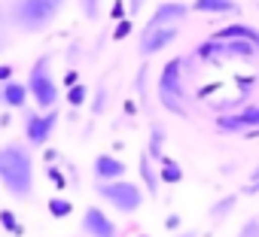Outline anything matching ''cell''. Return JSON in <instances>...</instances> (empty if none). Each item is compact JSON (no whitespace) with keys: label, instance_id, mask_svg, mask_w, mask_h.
I'll list each match as a JSON object with an SVG mask.
<instances>
[{"label":"cell","instance_id":"6da1fadb","mask_svg":"<svg viewBox=\"0 0 259 237\" xmlns=\"http://www.w3.org/2000/svg\"><path fill=\"white\" fill-rule=\"evenodd\" d=\"M0 186L13 201H28L34 192V155L28 143L0 146Z\"/></svg>","mask_w":259,"mask_h":237},{"label":"cell","instance_id":"7a4b0ae2","mask_svg":"<svg viewBox=\"0 0 259 237\" xmlns=\"http://www.w3.org/2000/svg\"><path fill=\"white\" fill-rule=\"evenodd\" d=\"M64 4L67 0H13L7 22L25 34H40L58 19Z\"/></svg>","mask_w":259,"mask_h":237},{"label":"cell","instance_id":"3957f363","mask_svg":"<svg viewBox=\"0 0 259 237\" xmlns=\"http://www.w3.org/2000/svg\"><path fill=\"white\" fill-rule=\"evenodd\" d=\"M95 192H98V198L101 201H107L113 210H119V213H125V216H132V213H138L141 207H144V189H141V183H135V180H116V183H98L95 186Z\"/></svg>","mask_w":259,"mask_h":237},{"label":"cell","instance_id":"277c9868","mask_svg":"<svg viewBox=\"0 0 259 237\" xmlns=\"http://www.w3.org/2000/svg\"><path fill=\"white\" fill-rule=\"evenodd\" d=\"M159 103L174 112L186 115V91H183V58H171L159 73Z\"/></svg>","mask_w":259,"mask_h":237},{"label":"cell","instance_id":"5b68a950","mask_svg":"<svg viewBox=\"0 0 259 237\" xmlns=\"http://www.w3.org/2000/svg\"><path fill=\"white\" fill-rule=\"evenodd\" d=\"M28 91L34 97V103L40 109H52L58 103V82L49 70V55H40L34 64H31V73H28Z\"/></svg>","mask_w":259,"mask_h":237},{"label":"cell","instance_id":"8992f818","mask_svg":"<svg viewBox=\"0 0 259 237\" xmlns=\"http://www.w3.org/2000/svg\"><path fill=\"white\" fill-rule=\"evenodd\" d=\"M55 125H58V109H46V112H28L25 115V137H28V146H46L49 137L55 134Z\"/></svg>","mask_w":259,"mask_h":237},{"label":"cell","instance_id":"52a82bcc","mask_svg":"<svg viewBox=\"0 0 259 237\" xmlns=\"http://www.w3.org/2000/svg\"><path fill=\"white\" fill-rule=\"evenodd\" d=\"M79 228L85 237H119V228L116 222L101 210V207H85L82 219H79Z\"/></svg>","mask_w":259,"mask_h":237},{"label":"cell","instance_id":"ba28073f","mask_svg":"<svg viewBox=\"0 0 259 237\" xmlns=\"http://www.w3.org/2000/svg\"><path fill=\"white\" fill-rule=\"evenodd\" d=\"M186 16H189V7H186V4L168 0V4H159V10L150 16V22H147V28H144V31H156V28H177Z\"/></svg>","mask_w":259,"mask_h":237},{"label":"cell","instance_id":"9c48e42d","mask_svg":"<svg viewBox=\"0 0 259 237\" xmlns=\"http://www.w3.org/2000/svg\"><path fill=\"white\" fill-rule=\"evenodd\" d=\"M177 28H156V31H144L141 34V43H138V49H141V55L144 58H150V55H159L162 49H168L174 40H177Z\"/></svg>","mask_w":259,"mask_h":237},{"label":"cell","instance_id":"30bf717a","mask_svg":"<svg viewBox=\"0 0 259 237\" xmlns=\"http://www.w3.org/2000/svg\"><path fill=\"white\" fill-rule=\"evenodd\" d=\"M95 180L98 183H116L125 180V161H119L116 155H98L95 158Z\"/></svg>","mask_w":259,"mask_h":237},{"label":"cell","instance_id":"8fae6325","mask_svg":"<svg viewBox=\"0 0 259 237\" xmlns=\"http://www.w3.org/2000/svg\"><path fill=\"white\" fill-rule=\"evenodd\" d=\"M28 97H31L28 82H16V79H10V82L0 85V103L10 106V109H25Z\"/></svg>","mask_w":259,"mask_h":237},{"label":"cell","instance_id":"7c38bea8","mask_svg":"<svg viewBox=\"0 0 259 237\" xmlns=\"http://www.w3.org/2000/svg\"><path fill=\"white\" fill-rule=\"evenodd\" d=\"M213 40H244V43H253L259 49V28L253 25H244V22H235V25H226L213 34Z\"/></svg>","mask_w":259,"mask_h":237},{"label":"cell","instance_id":"4fadbf2b","mask_svg":"<svg viewBox=\"0 0 259 237\" xmlns=\"http://www.w3.org/2000/svg\"><path fill=\"white\" fill-rule=\"evenodd\" d=\"M259 49L253 43H244V40H220V61L226 58H256Z\"/></svg>","mask_w":259,"mask_h":237},{"label":"cell","instance_id":"5bb4252c","mask_svg":"<svg viewBox=\"0 0 259 237\" xmlns=\"http://www.w3.org/2000/svg\"><path fill=\"white\" fill-rule=\"evenodd\" d=\"M195 13H204V16H226V13H241L238 0H195L192 4Z\"/></svg>","mask_w":259,"mask_h":237},{"label":"cell","instance_id":"9a60e30c","mask_svg":"<svg viewBox=\"0 0 259 237\" xmlns=\"http://www.w3.org/2000/svg\"><path fill=\"white\" fill-rule=\"evenodd\" d=\"M147 155L159 164L165 158V128L162 125H153L150 128V146H147Z\"/></svg>","mask_w":259,"mask_h":237},{"label":"cell","instance_id":"2e32d148","mask_svg":"<svg viewBox=\"0 0 259 237\" xmlns=\"http://www.w3.org/2000/svg\"><path fill=\"white\" fill-rule=\"evenodd\" d=\"M159 180H162L165 186H177V183L183 180V167H180L174 158H168V155H165V158L159 161Z\"/></svg>","mask_w":259,"mask_h":237},{"label":"cell","instance_id":"e0dca14e","mask_svg":"<svg viewBox=\"0 0 259 237\" xmlns=\"http://www.w3.org/2000/svg\"><path fill=\"white\" fill-rule=\"evenodd\" d=\"M141 176H144V183H147V192H150V195H159V183H162V180H159V173L153 170V158H150V155L141 158Z\"/></svg>","mask_w":259,"mask_h":237},{"label":"cell","instance_id":"ac0fdd59","mask_svg":"<svg viewBox=\"0 0 259 237\" xmlns=\"http://www.w3.org/2000/svg\"><path fill=\"white\" fill-rule=\"evenodd\" d=\"M217 128H220V131H226V134H244V131H247L238 112H223V115L217 118Z\"/></svg>","mask_w":259,"mask_h":237},{"label":"cell","instance_id":"d6986e66","mask_svg":"<svg viewBox=\"0 0 259 237\" xmlns=\"http://www.w3.org/2000/svg\"><path fill=\"white\" fill-rule=\"evenodd\" d=\"M0 225H4L13 237H22L25 234V228H22V222H19V216L13 210H0Z\"/></svg>","mask_w":259,"mask_h":237},{"label":"cell","instance_id":"ffe728a7","mask_svg":"<svg viewBox=\"0 0 259 237\" xmlns=\"http://www.w3.org/2000/svg\"><path fill=\"white\" fill-rule=\"evenodd\" d=\"M235 204H238V195H226L223 201H217V204L210 207V219H213V222H220V219H223V216L235 207Z\"/></svg>","mask_w":259,"mask_h":237},{"label":"cell","instance_id":"44dd1931","mask_svg":"<svg viewBox=\"0 0 259 237\" xmlns=\"http://www.w3.org/2000/svg\"><path fill=\"white\" fill-rule=\"evenodd\" d=\"M238 115H241V122H244V128H247L244 134H250V131L259 128V106H256V103H253V106H244Z\"/></svg>","mask_w":259,"mask_h":237},{"label":"cell","instance_id":"7402d4cb","mask_svg":"<svg viewBox=\"0 0 259 237\" xmlns=\"http://www.w3.org/2000/svg\"><path fill=\"white\" fill-rule=\"evenodd\" d=\"M85 100H89V88H85L82 82L70 85V91H67V103H70V106H82Z\"/></svg>","mask_w":259,"mask_h":237},{"label":"cell","instance_id":"603a6c76","mask_svg":"<svg viewBox=\"0 0 259 237\" xmlns=\"http://www.w3.org/2000/svg\"><path fill=\"white\" fill-rule=\"evenodd\" d=\"M70 201H64V198H52L49 201V213H52V219H64V216H70Z\"/></svg>","mask_w":259,"mask_h":237},{"label":"cell","instance_id":"cb8c5ba5","mask_svg":"<svg viewBox=\"0 0 259 237\" xmlns=\"http://www.w3.org/2000/svg\"><path fill=\"white\" fill-rule=\"evenodd\" d=\"M238 237H259V216H250V219L241 225Z\"/></svg>","mask_w":259,"mask_h":237},{"label":"cell","instance_id":"d4e9b609","mask_svg":"<svg viewBox=\"0 0 259 237\" xmlns=\"http://www.w3.org/2000/svg\"><path fill=\"white\" fill-rule=\"evenodd\" d=\"M128 34H132V22H128V19H122V22L116 25V34H113V40H125Z\"/></svg>","mask_w":259,"mask_h":237},{"label":"cell","instance_id":"484cf974","mask_svg":"<svg viewBox=\"0 0 259 237\" xmlns=\"http://www.w3.org/2000/svg\"><path fill=\"white\" fill-rule=\"evenodd\" d=\"M79 4H82V13H85L89 19L98 16V0H79Z\"/></svg>","mask_w":259,"mask_h":237},{"label":"cell","instance_id":"4316f807","mask_svg":"<svg viewBox=\"0 0 259 237\" xmlns=\"http://www.w3.org/2000/svg\"><path fill=\"white\" fill-rule=\"evenodd\" d=\"M13 73H16V67H13V64H0V85L10 82V79H13Z\"/></svg>","mask_w":259,"mask_h":237},{"label":"cell","instance_id":"83f0119b","mask_svg":"<svg viewBox=\"0 0 259 237\" xmlns=\"http://www.w3.org/2000/svg\"><path fill=\"white\" fill-rule=\"evenodd\" d=\"M144 4H147V0H125V7H128V16H138Z\"/></svg>","mask_w":259,"mask_h":237},{"label":"cell","instance_id":"f1b7e54d","mask_svg":"<svg viewBox=\"0 0 259 237\" xmlns=\"http://www.w3.org/2000/svg\"><path fill=\"white\" fill-rule=\"evenodd\" d=\"M49 176H52V180L58 183L55 189H64V173H58V167H49Z\"/></svg>","mask_w":259,"mask_h":237},{"label":"cell","instance_id":"f546056e","mask_svg":"<svg viewBox=\"0 0 259 237\" xmlns=\"http://www.w3.org/2000/svg\"><path fill=\"white\" fill-rule=\"evenodd\" d=\"M180 225V216H168V228H177Z\"/></svg>","mask_w":259,"mask_h":237},{"label":"cell","instance_id":"4dcf8cb0","mask_svg":"<svg viewBox=\"0 0 259 237\" xmlns=\"http://www.w3.org/2000/svg\"><path fill=\"white\" fill-rule=\"evenodd\" d=\"M174 237H198V231H180V234H174Z\"/></svg>","mask_w":259,"mask_h":237},{"label":"cell","instance_id":"1f68e13d","mask_svg":"<svg viewBox=\"0 0 259 237\" xmlns=\"http://www.w3.org/2000/svg\"><path fill=\"white\" fill-rule=\"evenodd\" d=\"M7 46H10V40H7V37H4V34H0V52H4V49H7Z\"/></svg>","mask_w":259,"mask_h":237},{"label":"cell","instance_id":"d6a6232c","mask_svg":"<svg viewBox=\"0 0 259 237\" xmlns=\"http://www.w3.org/2000/svg\"><path fill=\"white\" fill-rule=\"evenodd\" d=\"M138 237H150V234H138Z\"/></svg>","mask_w":259,"mask_h":237},{"label":"cell","instance_id":"836d02e7","mask_svg":"<svg viewBox=\"0 0 259 237\" xmlns=\"http://www.w3.org/2000/svg\"><path fill=\"white\" fill-rule=\"evenodd\" d=\"M0 189H4V186H0Z\"/></svg>","mask_w":259,"mask_h":237}]
</instances>
